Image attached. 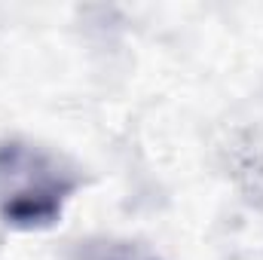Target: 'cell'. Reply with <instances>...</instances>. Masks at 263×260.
Listing matches in <instances>:
<instances>
[{
    "instance_id": "obj_2",
    "label": "cell",
    "mask_w": 263,
    "mask_h": 260,
    "mask_svg": "<svg viewBox=\"0 0 263 260\" xmlns=\"http://www.w3.org/2000/svg\"><path fill=\"white\" fill-rule=\"evenodd\" d=\"M114 260H156V257H114Z\"/></svg>"
},
{
    "instance_id": "obj_1",
    "label": "cell",
    "mask_w": 263,
    "mask_h": 260,
    "mask_svg": "<svg viewBox=\"0 0 263 260\" xmlns=\"http://www.w3.org/2000/svg\"><path fill=\"white\" fill-rule=\"evenodd\" d=\"M80 184V169L62 153L25 138L0 141V220L6 227H52Z\"/></svg>"
}]
</instances>
